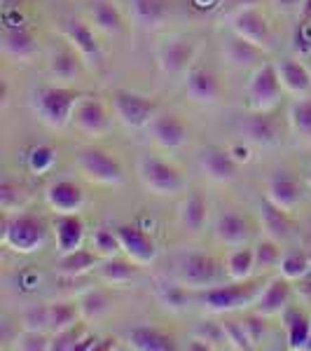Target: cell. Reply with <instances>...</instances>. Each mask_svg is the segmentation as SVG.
<instances>
[{
	"instance_id": "cell-1",
	"label": "cell",
	"mask_w": 311,
	"mask_h": 351,
	"mask_svg": "<svg viewBox=\"0 0 311 351\" xmlns=\"http://www.w3.org/2000/svg\"><path fill=\"white\" fill-rule=\"evenodd\" d=\"M84 94L75 92L71 87H59V84H47L38 87L31 94V110L38 115V120L47 124L49 129H66L73 122L75 106L80 104Z\"/></svg>"
},
{
	"instance_id": "cell-2",
	"label": "cell",
	"mask_w": 311,
	"mask_h": 351,
	"mask_svg": "<svg viewBox=\"0 0 311 351\" xmlns=\"http://www.w3.org/2000/svg\"><path fill=\"white\" fill-rule=\"evenodd\" d=\"M47 223L33 213H5L3 216V246L10 251L31 256L47 243Z\"/></svg>"
},
{
	"instance_id": "cell-3",
	"label": "cell",
	"mask_w": 311,
	"mask_h": 351,
	"mask_svg": "<svg viewBox=\"0 0 311 351\" xmlns=\"http://www.w3.org/2000/svg\"><path fill=\"white\" fill-rule=\"evenodd\" d=\"M260 291H262L260 281H232L229 286H211L201 291L199 302L201 307H206L213 314H227V311L253 307Z\"/></svg>"
},
{
	"instance_id": "cell-4",
	"label": "cell",
	"mask_w": 311,
	"mask_h": 351,
	"mask_svg": "<svg viewBox=\"0 0 311 351\" xmlns=\"http://www.w3.org/2000/svg\"><path fill=\"white\" fill-rule=\"evenodd\" d=\"M110 99L115 117L127 129H148L155 115L160 112V104L152 96L136 94L129 89H115Z\"/></svg>"
},
{
	"instance_id": "cell-5",
	"label": "cell",
	"mask_w": 311,
	"mask_h": 351,
	"mask_svg": "<svg viewBox=\"0 0 311 351\" xmlns=\"http://www.w3.org/2000/svg\"><path fill=\"white\" fill-rule=\"evenodd\" d=\"M75 164L89 183L108 185V188H115V185L124 183L122 164L117 162L110 152H105L101 148H82L77 152Z\"/></svg>"
},
{
	"instance_id": "cell-6",
	"label": "cell",
	"mask_w": 311,
	"mask_h": 351,
	"mask_svg": "<svg viewBox=\"0 0 311 351\" xmlns=\"http://www.w3.org/2000/svg\"><path fill=\"white\" fill-rule=\"evenodd\" d=\"M138 178H140V183H143V188L157 197L176 195L185 185L183 173H180L173 164L164 162L160 157H150V155L138 160Z\"/></svg>"
},
{
	"instance_id": "cell-7",
	"label": "cell",
	"mask_w": 311,
	"mask_h": 351,
	"mask_svg": "<svg viewBox=\"0 0 311 351\" xmlns=\"http://www.w3.org/2000/svg\"><path fill=\"white\" fill-rule=\"evenodd\" d=\"M229 31L234 36L244 38V40L253 43L262 52H271L274 49V33L271 26L260 10L256 8H241L229 16Z\"/></svg>"
},
{
	"instance_id": "cell-8",
	"label": "cell",
	"mask_w": 311,
	"mask_h": 351,
	"mask_svg": "<svg viewBox=\"0 0 311 351\" xmlns=\"http://www.w3.org/2000/svg\"><path fill=\"white\" fill-rule=\"evenodd\" d=\"M218 274L220 267L216 258L206 256V253H188L176 265L178 284L190 291H206V288L216 286Z\"/></svg>"
},
{
	"instance_id": "cell-9",
	"label": "cell",
	"mask_w": 311,
	"mask_h": 351,
	"mask_svg": "<svg viewBox=\"0 0 311 351\" xmlns=\"http://www.w3.org/2000/svg\"><path fill=\"white\" fill-rule=\"evenodd\" d=\"M248 104L253 110H274L281 101L284 84L279 80L276 64H260L248 80Z\"/></svg>"
},
{
	"instance_id": "cell-10",
	"label": "cell",
	"mask_w": 311,
	"mask_h": 351,
	"mask_svg": "<svg viewBox=\"0 0 311 351\" xmlns=\"http://www.w3.org/2000/svg\"><path fill=\"white\" fill-rule=\"evenodd\" d=\"M197 54H199V45L192 38L173 36L157 47V66L166 75H185L197 64Z\"/></svg>"
},
{
	"instance_id": "cell-11",
	"label": "cell",
	"mask_w": 311,
	"mask_h": 351,
	"mask_svg": "<svg viewBox=\"0 0 311 351\" xmlns=\"http://www.w3.org/2000/svg\"><path fill=\"white\" fill-rule=\"evenodd\" d=\"M61 33H64L68 45L80 54L84 64L94 68L103 66V49H101V45L96 40L89 24H84L82 19H75V16H66L64 24H61Z\"/></svg>"
},
{
	"instance_id": "cell-12",
	"label": "cell",
	"mask_w": 311,
	"mask_h": 351,
	"mask_svg": "<svg viewBox=\"0 0 311 351\" xmlns=\"http://www.w3.org/2000/svg\"><path fill=\"white\" fill-rule=\"evenodd\" d=\"M73 124L77 132L92 136V138H101L110 132V115L99 99L82 96L80 104L75 106V112H73Z\"/></svg>"
},
{
	"instance_id": "cell-13",
	"label": "cell",
	"mask_w": 311,
	"mask_h": 351,
	"mask_svg": "<svg viewBox=\"0 0 311 351\" xmlns=\"http://www.w3.org/2000/svg\"><path fill=\"white\" fill-rule=\"evenodd\" d=\"M199 167L213 183H232L239 176V162L234 160L229 148L218 145H208L199 152Z\"/></svg>"
},
{
	"instance_id": "cell-14",
	"label": "cell",
	"mask_w": 311,
	"mask_h": 351,
	"mask_svg": "<svg viewBox=\"0 0 311 351\" xmlns=\"http://www.w3.org/2000/svg\"><path fill=\"white\" fill-rule=\"evenodd\" d=\"M148 132L152 141L164 150H178L188 143V127L176 112H157Z\"/></svg>"
},
{
	"instance_id": "cell-15",
	"label": "cell",
	"mask_w": 311,
	"mask_h": 351,
	"mask_svg": "<svg viewBox=\"0 0 311 351\" xmlns=\"http://www.w3.org/2000/svg\"><path fill=\"white\" fill-rule=\"evenodd\" d=\"M185 92L195 104L201 106H213L220 99V80L218 75L206 66L195 64L185 73Z\"/></svg>"
},
{
	"instance_id": "cell-16",
	"label": "cell",
	"mask_w": 311,
	"mask_h": 351,
	"mask_svg": "<svg viewBox=\"0 0 311 351\" xmlns=\"http://www.w3.org/2000/svg\"><path fill=\"white\" fill-rule=\"evenodd\" d=\"M117 237L122 243L124 258L134 260L136 265H150L157 258V243L150 239V234H145L136 225H117Z\"/></svg>"
},
{
	"instance_id": "cell-17",
	"label": "cell",
	"mask_w": 311,
	"mask_h": 351,
	"mask_svg": "<svg viewBox=\"0 0 311 351\" xmlns=\"http://www.w3.org/2000/svg\"><path fill=\"white\" fill-rule=\"evenodd\" d=\"M0 52L5 59L16 61V64H26L38 52V45L33 33L24 26H5L3 36H0Z\"/></svg>"
},
{
	"instance_id": "cell-18",
	"label": "cell",
	"mask_w": 311,
	"mask_h": 351,
	"mask_svg": "<svg viewBox=\"0 0 311 351\" xmlns=\"http://www.w3.org/2000/svg\"><path fill=\"white\" fill-rule=\"evenodd\" d=\"M293 298V286L286 276H279V279H271L267 286H262L258 300L253 302V311L262 316H279L284 314V309L290 304Z\"/></svg>"
},
{
	"instance_id": "cell-19",
	"label": "cell",
	"mask_w": 311,
	"mask_h": 351,
	"mask_svg": "<svg viewBox=\"0 0 311 351\" xmlns=\"http://www.w3.org/2000/svg\"><path fill=\"white\" fill-rule=\"evenodd\" d=\"M45 202L56 216L61 213H77L84 206V192L73 180H54L45 190Z\"/></svg>"
},
{
	"instance_id": "cell-20",
	"label": "cell",
	"mask_w": 311,
	"mask_h": 351,
	"mask_svg": "<svg viewBox=\"0 0 311 351\" xmlns=\"http://www.w3.org/2000/svg\"><path fill=\"white\" fill-rule=\"evenodd\" d=\"M127 8L140 31H157L171 12V0H127Z\"/></svg>"
},
{
	"instance_id": "cell-21",
	"label": "cell",
	"mask_w": 311,
	"mask_h": 351,
	"mask_svg": "<svg viewBox=\"0 0 311 351\" xmlns=\"http://www.w3.org/2000/svg\"><path fill=\"white\" fill-rule=\"evenodd\" d=\"M241 134L248 143L253 145H274L279 138V122L271 115V110H253V115H248L241 122Z\"/></svg>"
},
{
	"instance_id": "cell-22",
	"label": "cell",
	"mask_w": 311,
	"mask_h": 351,
	"mask_svg": "<svg viewBox=\"0 0 311 351\" xmlns=\"http://www.w3.org/2000/svg\"><path fill=\"white\" fill-rule=\"evenodd\" d=\"M271 204H276L284 211H293L302 199V188L288 171H274L267 180V197Z\"/></svg>"
},
{
	"instance_id": "cell-23",
	"label": "cell",
	"mask_w": 311,
	"mask_h": 351,
	"mask_svg": "<svg viewBox=\"0 0 311 351\" xmlns=\"http://www.w3.org/2000/svg\"><path fill=\"white\" fill-rule=\"evenodd\" d=\"M54 243L56 251L64 253L77 251L84 243V223L77 213H61L54 218Z\"/></svg>"
},
{
	"instance_id": "cell-24",
	"label": "cell",
	"mask_w": 311,
	"mask_h": 351,
	"mask_svg": "<svg viewBox=\"0 0 311 351\" xmlns=\"http://www.w3.org/2000/svg\"><path fill=\"white\" fill-rule=\"evenodd\" d=\"M276 73L284 84V92L295 96H307L311 92V71L307 64L297 59H281L276 61Z\"/></svg>"
},
{
	"instance_id": "cell-25",
	"label": "cell",
	"mask_w": 311,
	"mask_h": 351,
	"mask_svg": "<svg viewBox=\"0 0 311 351\" xmlns=\"http://www.w3.org/2000/svg\"><path fill=\"white\" fill-rule=\"evenodd\" d=\"M284 319V328H286V342L288 349L293 351H307V344L311 339V319L304 314L299 307H293L288 304L281 314Z\"/></svg>"
},
{
	"instance_id": "cell-26",
	"label": "cell",
	"mask_w": 311,
	"mask_h": 351,
	"mask_svg": "<svg viewBox=\"0 0 311 351\" xmlns=\"http://www.w3.org/2000/svg\"><path fill=\"white\" fill-rule=\"evenodd\" d=\"M216 239L225 246H246V241L251 239V225L244 216L234 211L220 213L216 220Z\"/></svg>"
},
{
	"instance_id": "cell-27",
	"label": "cell",
	"mask_w": 311,
	"mask_h": 351,
	"mask_svg": "<svg viewBox=\"0 0 311 351\" xmlns=\"http://www.w3.org/2000/svg\"><path fill=\"white\" fill-rule=\"evenodd\" d=\"M101 256L89 248H77V251L64 253L59 260H56V271H59L64 279H80V276L89 274L99 267Z\"/></svg>"
},
{
	"instance_id": "cell-28",
	"label": "cell",
	"mask_w": 311,
	"mask_h": 351,
	"mask_svg": "<svg viewBox=\"0 0 311 351\" xmlns=\"http://www.w3.org/2000/svg\"><path fill=\"white\" fill-rule=\"evenodd\" d=\"M129 347L136 351H173L176 349V339L169 332L160 330V328L152 326H140L134 328L127 335Z\"/></svg>"
},
{
	"instance_id": "cell-29",
	"label": "cell",
	"mask_w": 311,
	"mask_h": 351,
	"mask_svg": "<svg viewBox=\"0 0 311 351\" xmlns=\"http://www.w3.org/2000/svg\"><path fill=\"white\" fill-rule=\"evenodd\" d=\"M89 19H92L96 31L105 33V36H117L124 28V16L112 0H92Z\"/></svg>"
},
{
	"instance_id": "cell-30",
	"label": "cell",
	"mask_w": 311,
	"mask_h": 351,
	"mask_svg": "<svg viewBox=\"0 0 311 351\" xmlns=\"http://www.w3.org/2000/svg\"><path fill=\"white\" fill-rule=\"evenodd\" d=\"M140 265H136L134 260H122L117 256L112 258H101L99 267H96V276H99L103 284L110 286H124L129 284L132 279H136V271H138Z\"/></svg>"
},
{
	"instance_id": "cell-31",
	"label": "cell",
	"mask_w": 311,
	"mask_h": 351,
	"mask_svg": "<svg viewBox=\"0 0 311 351\" xmlns=\"http://www.w3.org/2000/svg\"><path fill=\"white\" fill-rule=\"evenodd\" d=\"M223 54H225V59H227L232 66L251 68V66L260 64V61H262V56L267 52H262V49L256 47L253 43H248V40H244V38H239V36H234V33H232V38L225 43V47H223Z\"/></svg>"
},
{
	"instance_id": "cell-32",
	"label": "cell",
	"mask_w": 311,
	"mask_h": 351,
	"mask_svg": "<svg viewBox=\"0 0 311 351\" xmlns=\"http://www.w3.org/2000/svg\"><path fill=\"white\" fill-rule=\"evenodd\" d=\"M180 225L183 230H188L190 234H197V232L203 230L208 218V202L203 199L199 192H192V195L180 204V211H178Z\"/></svg>"
},
{
	"instance_id": "cell-33",
	"label": "cell",
	"mask_w": 311,
	"mask_h": 351,
	"mask_svg": "<svg viewBox=\"0 0 311 351\" xmlns=\"http://www.w3.org/2000/svg\"><path fill=\"white\" fill-rule=\"evenodd\" d=\"M260 223H262V230L267 232V237L271 239H286L290 234V218H288V211L279 208L276 204H271L269 199H264L260 204Z\"/></svg>"
},
{
	"instance_id": "cell-34",
	"label": "cell",
	"mask_w": 311,
	"mask_h": 351,
	"mask_svg": "<svg viewBox=\"0 0 311 351\" xmlns=\"http://www.w3.org/2000/svg\"><path fill=\"white\" fill-rule=\"evenodd\" d=\"M253 271H256V253H253V248L236 246L234 251L227 253V258H225V274L232 281L251 279Z\"/></svg>"
},
{
	"instance_id": "cell-35",
	"label": "cell",
	"mask_w": 311,
	"mask_h": 351,
	"mask_svg": "<svg viewBox=\"0 0 311 351\" xmlns=\"http://www.w3.org/2000/svg\"><path fill=\"white\" fill-rule=\"evenodd\" d=\"M84 61L80 59V54L75 49H56V52L49 56V73L56 80H75L82 71Z\"/></svg>"
},
{
	"instance_id": "cell-36",
	"label": "cell",
	"mask_w": 311,
	"mask_h": 351,
	"mask_svg": "<svg viewBox=\"0 0 311 351\" xmlns=\"http://www.w3.org/2000/svg\"><path fill=\"white\" fill-rule=\"evenodd\" d=\"M28 199H31V195H28V190L21 183H14L10 178H5L0 183V208H3V213L24 211Z\"/></svg>"
},
{
	"instance_id": "cell-37",
	"label": "cell",
	"mask_w": 311,
	"mask_h": 351,
	"mask_svg": "<svg viewBox=\"0 0 311 351\" xmlns=\"http://www.w3.org/2000/svg\"><path fill=\"white\" fill-rule=\"evenodd\" d=\"M47 321H49V332H59L71 328L73 324L80 321V307L71 302H49L47 304Z\"/></svg>"
},
{
	"instance_id": "cell-38",
	"label": "cell",
	"mask_w": 311,
	"mask_h": 351,
	"mask_svg": "<svg viewBox=\"0 0 311 351\" xmlns=\"http://www.w3.org/2000/svg\"><path fill=\"white\" fill-rule=\"evenodd\" d=\"M279 274L286 276L288 281L304 279V276L311 274V258L307 256V253H299V251L286 253L279 263Z\"/></svg>"
},
{
	"instance_id": "cell-39",
	"label": "cell",
	"mask_w": 311,
	"mask_h": 351,
	"mask_svg": "<svg viewBox=\"0 0 311 351\" xmlns=\"http://www.w3.org/2000/svg\"><path fill=\"white\" fill-rule=\"evenodd\" d=\"M87 332H89L87 326H84L82 321H77V324H73L71 328H66V330L54 332L52 339H49V349L52 351H77Z\"/></svg>"
},
{
	"instance_id": "cell-40",
	"label": "cell",
	"mask_w": 311,
	"mask_h": 351,
	"mask_svg": "<svg viewBox=\"0 0 311 351\" xmlns=\"http://www.w3.org/2000/svg\"><path fill=\"white\" fill-rule=\"evenodd\" d=\"M288 122L293 132L304 138H311V99H297L290 104L288 110Z\"/></svg>"
},
{
	"instance_id": "cell-41",
	"label": "cell",
	"mask_w": 311,
	"mask_h": 351,
	"mask_svg": "<svg viewBox=\"0 0 311 351\" xmlns=\"http://www.w3.org/2000/svg\"><path fill=\"white\" fill-rule=\"evenodd\" d=\"M92 251L99 253L101 258H112L122 253V243L117 237V230L110 228H96L92 234Z\"/></svg>"
},
{
	"instance_id": "cell-42",
	"label": "cell",
	"mask_w": 311,
	"mask_h": 351,
	"mask_svg": "<svg viewBox=\"0 0 311 351\" xmlns=\"http://www.w3.org/2000/svg\"><path fill=\"white\" fill-rule=\"evenodd\" d=\"M223 330H225V339H227V347L236 349V351H248L253 349V339L248 337L244 321H234V319H225L223 321Z\"/></svg>"
},
{
	"instance_id": "cell-43",
	"label": "cell",
	"mask_w": 311,
	"mask_h": 351,
	"mask_svg": "<svg viewBox=\"0 0 311 351\" xmlns=\"http://www.w3.org/2000/svg\"><path fill=\"white\" fill-rule=\"evenodd\" d=\"M56 162V150L52 145H33L26 155V164L33 173H47Z\"/></svg>"
},
{
	"instance_id": "cell-44",
	"label": "cell",
	"mask_w": 311,
	"mask_h": 351,
	"mask_svg": "<svg viewBox=\"0 0 311 351\" xmlns=\"http://www.w3.org/2000/svg\"><path fill=\"white\" fill-rule=\"evenodd\" d=\"M253 253H256V269L267 271L271 267H279L281 251H279V246H276V239H271V237L260 241L258 246L253 248Z\"/></svg>"
},
{
	"instance_id": "cell-45",
	"label": "cell",
	"mask_w": 311,
	"mask_h": 351,
	"mask_svg": "<svg viewBox=\"0 0 311 351\" xmlns=\"http://www.w3.org/2000/svg\"><path fill=\"white\" fill-rule=\"evenodd\" d=\"M77 307H80L82 319H87V321L99 319V316L108 309V298H105L103 293H99V291H89V293H84V295L80 298Z\"/></svg>"
},
{
	"instance_id": "cell-46",
	"label": "cell",
	"mask_w": 311,
	"mask_h": 351,
	"mask_svg": "<svg viewBox=\"0 0 311 351\" xmlns=\"http://www.w3.org/2000/svg\"><path fill=\"white\" fill-rule=\"evenodd\" d=\"M195 337L201 339V342H206L211 349H220V347H225V344H227L223 324H216V321H201V324L197 326V330H195Z\"/></svg>"
},
{
	"instance_id": "cell-47",
	"label": "cell",
	"mask_w": 311,
	"mask_h": 351,
	"mask_svg": "<svg viewBox=\"0 0 311 351\" xmlns=\"http://www.w3.org/2000/svg\"><path fill=\"white\" fill-rule=\"evenodd\" d=\"M49 339L45 332L40 330H24L19 337H16V349L24 351H47L49 349Z\"/></svg>"
},
{
	"instance_id": "cell-48",
	"label": "cell",
	"mask_w": 311,
	"mask_h": 351,
	"mask_svg": "<svg viewBox=\"0 0 311 351\" xmlns=\"http://www.w3.org/2000/svg\"><path fill=\"white\" fill-rule=\"evenodd\" d=\"M21 324H24V330H49V321H47V304L45 307H36L28 309L24 316H21Z\"/></svg>"
},
{
	"instance_id": "cell-49",
	"label": "cell",
	"mask_w": 311,
	"mask_h": 351,
	"mask_svg": "<svg viewBox=\"0 0 311 351\" xmlns=\"http://www.w3.org/2000/svg\"><path fill=\"white\" fill-rule=\"evenodd\" d=\"M244 326H246L248 337L253 339V344H260L264 339V335H267V316L258 314V311H253V314L246 316Z\"/></svg>"
},
{
	"instance_id": "cell-50",
	"label": "cell",
	"mask_w": 311,
	"mask_h": 351,
	"mask_svg": "<svg viewBox=\"0 0 311 351\" xmlns=\"http://www.w3.org/2000/svg\"><path fill=\"white\" fill-rule=\"evenodd\" d=\"M293 49L302 56H311V24H307V21L297 24L295 36H293Z\"/></svg>"
},
{
	"instance_id": "cell-51",
	"label": "cell",
	"mask_w": 311,
	"mask_h": 351,
	"mask_svg": "<svg viewBox=\"0 0 311 351\" xmlns=\"http://www.w3.org/2000/svg\"><path fill=\"white\" fill-rule=\"evenodd\" d=\"M295 295L299 298V302H304L311 307V274L304 276V279H299L295 284Z\"/></svg>"
},
{
	"instance_id": "cell-52",
	"label": "cell",
	"mask_w": 311,
	"mask_h": 351,
	"mask_svg": "<svg viewBox=\"0 0 311 351\" xmlns=\"http://www.w3.org/2000/svg\"><path fill=\"white\" fill-rule=\"evenodd\" d=\"M229 152L234 155L236 162H248V160H251V155H248V148H241V145H232Z\"/></svg>"
},
{
	"instance_id": "cell-53",
	"label": "cell",
	"mask_w": 311,
	"mask_h": 351,
	"mask_svg": "<svg viewBox=\"0 0 311 351\" xmlns=\"http://www.w3.org/2000/svg\"><path fill=\"white\" fill-rule=\"evenodd\" d=\"M299 21H307V24H311V0H302V8H299Z\"/></svg>"
},
{
	"instance_id": "cell-54",
	"label": "cell",
	"mask_w": 311,
	"mask_h": 351,
	"mask_svg": "<svg viewBox=\"0 0 311 351\" xmlns=\"http://www.w3.org/2000/svg\"><path fill=\"white\" fill-rule=\"evenodd\" d=\"M0 3H3L5 12H10V10H19V3H21V0H0Z\"/></svg>"
},
{
	"instance_id": "cell-55",
	"label": "cell",
	"mask_w": 311,
	"mask_h": 351,
	"mask_svg": "<svg viewBox=\"0 0 311 351\" xmlns=\"http://www.w3.org/2000/svg\"><path fill=\"white\" fill-rule=\"evenodd\" d=\"M8 96H10V87H8V82L3 80V94H0V99H3V108L8 106Z\"/></svg>"
},
{
	"instance_id": "cell-56",
	"label": "cell",
	"mask_w": 311,
	"mask_h": 351,
	"mask_svg": "<svg viewBox=\"0 0 311 351\" xmlns=\"http://www.w3.org/2000/svg\"><path fill=\"white\" fill-rule=\"evenodd\" d=\"M307 183H309V188H311V169H309V173H307Z\"/></svg>"
},
{
	"instance_id": "cell-57",
	"label": "cell",
	"mask_w": 311,
	"mask_h": 351,
	"mask_svg": "<svg viewBox=\"0 0 311 351\" xmlns=\"http://www.w3.org/2000/svg\"><path fill=\"white\" fill-rule=\"evenodd\" d=\"M307 66H309V71H311V56H309V61H307Z\"/></svg>"
},
{
	"instance_id": "cell-58",
	"label": "cell",
	"mask_w": 311,
	"mask_h": 351,
	"mask_svg": "<svg viewBox=\"0 0 311 351\" xmlns=\"http://www.w3.org/2000/svg\"><path fill=\"white\" fill-rule=\"evenodd\" d=\"M307 351H311V339H309V344H307Z\"/></svg>"
}]
</instances>
